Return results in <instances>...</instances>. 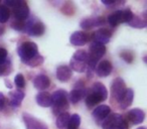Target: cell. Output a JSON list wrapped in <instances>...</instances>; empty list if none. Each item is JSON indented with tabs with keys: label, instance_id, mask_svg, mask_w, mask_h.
Listing matches in <instances>:
<instances>
[{
	"label": "cell",
	"instance_id": "2e32d148",
	"mask_svg": "<svg viewBox=\"0 0 147 129\" xmlns=\"http://www.w3.org/2000/svg\"><path fill=\"white\" fill-rule=\"evenodd\" d=\"M51 85V80L45 75H38L33 79V86L37 90H45Z\"/></svg>",
	"mask_w": 147,
	"mask_h": 129
},
{
	"label": "cell",
	"instance_id": "603a6c76",
	"mask_svg": "<svg viewBox=\"0 0 147 129\" xmlns=\"http://www.w3.org/2000/svg\"><path fill=\"white\" fill-rule=\"evenodd\" d=\"M69 66H71V68H69L71 70H74L75 72H78V73H83L87 69V63L71 59V63H69Z\"/></svg>",
	"mask_w": 147,
	"mask_h": 129
},
{
	"label": "cell",
	"instance_id": "ffe728a7",
	"mask_svg": "<svg viewBox=\"0 0 147 129\" xmlns=\"http://www.w3.org/2000/svg\"><path fill=\"white\" fill-rule=\"evenodd\" d=\"M36 103L41 107L51 106V96L47 92H40L36 95Z\"/></svg>",
	"mask_w": 147,
	"mask_h": 129
},
{
	"label": "cell",
	"instance_id": "5bb4252c",
	"mask_svg": "<svg viewBox=\"0 0 147 129\" xmlns=\"http://www.w3.org/2000/svg\"><path fill=\"white\" fill-rule=\"evenodd\" d=\"M110 113L111 109L108 105H100L93 111V116L99 122V121H104L110 115Z\"/></svg>",
	"mask_w": 147,
	"mask_h": 129
},
{
	"label": "cell",
	"instance_id": "60d3db41",
	"mask_svg": "<svg viewBox=\"0 0 147 129\" xmlns=\"http://www.w3.org/2000/svg\"><path fill=\"white\" fill-rule=\"evenodd\" d=\"M137 129H145V127H139V128H137Z\"/></svg>",
	"mask_w": 147,
	"mask_h": 129
},
{
	"label": "cell",
	"instance_id": "277c9868",
	"mask_svg": "<svg viewBox=\"0 0 147 129\" xmlns=\"http://www.w3.org/2000/svg\"><path fill=\"white\" fill-rule=\"evenodd\" d=\"M103 129H128V122L119 114L109 115L102 124Z\"/></svg>",
	"mask_w": 147,
	"mask_h": 129
},
{
	"label": "cell",
	"instance_id": "44dd1931",
	"mask_svg": "<svg viewBox=\"0 0 147 129\" xmlns=\"http://www.w3.org/2000/svg\"><path fill=\"white\" fill-rule=\"evenodd\" d=\"M133 99H134V92H133L132 89H127L126 93L124 94L123 98L120 100L119 104H120L121 109H126L127 107H129L133 102Z\"/></svg>",
	"mask_w": 147,
	"mask_h": 129
},
{
	"label": "cell",
	"instance_id": "ab89813d",
	"mask_svg": "<svg viewBox=\"0 0 147 129\" xmlns=\"http://www.w3.org/2000/svg\"><path fill=\"white\" fill-rule=\"evenodd\" d=\"M3 31H4V28H3V27H0V35L2 34Z\"/></svg>",
	"mask_w": 147,
	"mask_h": 129
},
{
	"label": "cell",
	"instance_id": "7c38bea8",
	"mask_svg": "<svg viewBox=\"0 0 147 129\" xmlns=\"http://www.w3.org/2000/svg\"><path fill=\"white\" fill-rule=\"evenodd\" d=\"M106 19L102 16L98 17H91V18H86L82 20L81 22V27L84 29H92L93 27L100 26V25L105 24Z\"/></svg>",
	"mask_w": 147,
	"mask_h": 129
},
{
	"label": "cell",
	"instance_id": "ac0fdd59",
	"mask_svg": "<svg viewBox=\"0 0 147 129\" xmlns=\"http://www.w3.org/2000/svg\"><path fill=\"white\" fill-rule=\"evenodd\" d=\"M71 77V70L67 66H59L57 69V78L61 82H67Z\"/></svg>",
	"mask_w": 147,
	"mask_h": 129
},
{
	"label": "cell",
	"instance_id": "74e56055",
	"mask_svg": "<svg viewBox=\"0 0 147 129\" xmlns=\"http://www.w3.org/2000/svg\"><path fill=\"white\" fill-rule=\"evenodd\" d=\"M103 4L107 5V6H112V5H115L116 4V1H114V0H112V1H106V0H103L102 1Z\"/></svg>",
	"mask_w": 147,
	"mask_h": 129
},
{
	"label": "cell",
	"instance_id": "5b68a950",
	"mask_svg": "<svg viewBox=\"0 0 147 129\" xmlns=\"http://www.w3.org/2000/svg\"><path fill=\"white\" fill-rule=\"evenodd\" d=\"M17 53L18 55L20 57L21 61L23 63H26L29 59H31L33 57L38 53V49H37V45L32 41H27V43H23L20 47L17 49Z\"/></svg>",
	"mask_w": 147,
	"mask_h": 129
},
{
	"label": "cell",
	"instance_id": "4dcf8cb0",
	"mask_svg": "<svg viewBox=\"0 0 147 129\" xmlns=\"http://www.w3.org/2000/svg\"><path fill=\"white\" fill-rule=\"evenodd\" d=\"M10 71V63L9 61H5L4 63H0V76L9 74Z\"/></svg>",
	"mask_w": 147,
	"mask_h": 129
},
{
	"label": "cell",
	"instance_id": "7402d4cb",
	"mask_svg": "<svg viewBox=\"0 0 147 129\" xmlns=\"http://www.w3.org/2000/svg\"><path fill=\"white\" fill-rule=\"evenodd\" d=\"M108 22L112 26H117L119 23L123 22V11L118 10V11H115L114 13H112L108 17Z\"/></svg>",
	"mask_w": 147,
	"mask_h": 129
},
{
	"label": "cell",
	"instance_id": "cb8c5ba5",
	"mask_svg": "<svg viewBox=\"0 0 147 129\" xmlns=\"http://www.w3.org/2000/svg\"><path fill=\"white\" fill-rule=\"evenodd\" d=\"M69 119V114L67 112L61 113V115H59L57 118V127L59 129H63L67 127V122Z\"/></svg>",
	"mask_w": 147,
	"mask_h": 129
},
{
	"label": "cell",
	"instance_id": "484cf974",
	"mask_svg": "<svg viewBox=\"0 0 147 129\" xmlns=\"http://www.w3.org/2000/svg\"><path fill=\"white\" fill-rule=\"evenodd\" d=\"M129 25L132 27H135V28H144V27L146 26V21L141 19L140 17L134 15L132 20L129 22Z\"/></svg>",
	"mask_w": 147,
	"mask_h": 129
},
{
	"label": "cell",
	"instance_id": "7a4b0ae2",
	"mask_svg": "<svg viewBox=\"0 0 147 129\" xmlns=\"http://www.w3.org/2000/svg\"><path fill=\"white\" fill-rule=\"evenodd\" d=\"M51 106L53 112L55 115L59 116L61 113L67 112L69 108L67 103V93L65 90H57L51 95Z\"/></svg>",
	"mask_w": 147,
	"mask_h": 129
},
{
	"label": "cell",
	"instance_id": "e575fe53",
	"mask_svg": "<svg viewBox=\"0 0 147 129\" xmlns=\"http://www.w3.org/2000/svg\"><path fill=\"white\" fill-rule=\"evenodd\" d=\"M7 51L3 47H0V63H4L6 61Z\"/></svg>",
	"mask_w": 147,
	"mask_h": 129
},
{
	"label": "cell",
	"instance_id": "3957f363",
	"mask_svg": "<svg viewBox=\"0 0 147 129\" xmlns=\"http://www.w3.org/2000/svg\"><path fill=\"white\" fill-rule=\"evenodd\" d=\"M106 53V47L105 45H101L96 41H93L89 47V53H88V63L87 68L89 70V73H91L96 66L98 65V61Z\"/></svg>",
	"mask_w": 147,
	"mask_h": 129
},
{
	"label": "cell",
	"instance_id": "8d00e7d4",
	"mask_svg": "<svg viewBox=\"0 0 147 129\" xmlns=\"http://www.w3.org/2000/svg\"><path fill=\"white\" fill-rule=\"evenodd\" d=\"M4 104H5V98L3 96V94L0 92V110H2L3 107H4Z\"/></svg>",
	"mask_w": 147,
	"mask_h": 129
},
{
	"label": "cell",
	"instance_id": "836d02e7",
	"mask_svg": "<svg viewBox=\"0 0 147 129\" xmlns=\"http://www.w3.org/2000/svg\"><path fill=\"white\" fill-rule=\"evenodd\" d=\"M121 57H122L125 61H127L128 63H132V61H133V55L130 51H123V53H121Z\"/></svg>",
	"mask_w": 147,
	"mask_h": 129
},
{
	"label": "cell",
	"instance_id": "8992f818",
	"mask_svg": "<svg viewBox=\"0 0 147 129\" xmlns=\"http://www.w3.org/2000/svg\"><path fill=\"white\" fill-rule=\"evenodd\" d=\"M23 31L27 32L31 36H40L45 32V25L40 21H34L33 19H29L25 22Z\"/></svg>",
	"mask_w": 147,
	"mask_h": 129
},
{
	"label": "cell",
	"instance_id": "d590c367",
	"mask_svg": "<svg viewBox=\"0 0 147 129\" xmlns=\"http://www.w3.org/2000/svg\"><path fill=\"white\" fill-rule=\"evenodd\" d=\"M19 1H20V0H6L3 5H5L6 7L10 6L11 8H14V7L19 3Z\"/></svg>",
	"mask_w": 147,
	"mask_h": 129
},
{
	"label": "cell",
	"instance_id": "52a82bcc",
	"mask_svg": "<svg viewBox=\"0 0 147 129\" xmlns=\"http://www.w3.org/2000/svg\"><path fill=\"white\" fill-rule=\"evenodd\" d=\"M126 85H125V82L122 78H116L113 81L112 86H111V93H112V97L115 100L120 102V100L126 93Z\"/></svg>",
	"mask_w": 147,
	"mask_h": 129
},
{
	"label": "cell",
	"instance_id": "e0dca14e",
	"mask_svg": "<svg viewBox=\"0 0 147 129\" xmlns=\"http://www.w3.org/2000/svg\"><path fill=\"white\" fill-rule=\"evenodd\" d=\"M86 95H87V91L86 89H84V87H76V89H74L69 93V98L73 104H76V103L80 102L84 97H86Z\"/></svg>",
	"mask_w": 147,
	"mask_h": 129
},
{
	"label": "cell",
	"instance_id": "f35d334b",
	"mask_svg": "<svg viewBox=\"0 0 147 129\" xmlns=\"http://www.w3.org/2000/svg\"><path fill=\"white\" fill-rule=\"evenodd\" d=\"M5 83H6V86L8 87L9 89H11V84H9V83H8V81L6 80V81H5Z\"/></svg>",
	"mask_w": 147,
	"mask_h": 129
},
{
	"label": "cell",
	"instance_id": "d6a6232c",
	"mask_svg": "<svg viewBox=\"0 0 147 129\" xmlns=\"http://www.w3.org/2000/svg\"><path fill=\"white\" fill-rule=\"evenodd\" d=\"M24 25H25L24 21L16 20L12 23V27L15 29V30H18V31H23V29H24Z\"/></svg>",
	"mask_w": 147,
	"mask_h": 129
},
{
	"label": "cell",
	"instance_id": "f546056e",
	"mask_svg": "<svg viewBox=\"0 0 147 129\" xmlns=\"http://www.w3.org/2000/svg\"><path fill=\"white\" fill-rule=\"evenodd\" d=\"M14 83H15V86L19 89H23L25 87V80H24V77L23 75L21 74H17L15 76L14 79Z\"/></svg>",
	"mask_w": 147,
	"mask_h": 129
},
{
	"label": "cell",
	"instance_id": "f1b7e54d",
	"mask_svg": "<svg viewBox=\"0 0 147 129\" xmlns=\"http://www.w3.org/2000/svg\"><path fill=\"white\" fill-rule=\"evenodd\" d=\"M74 59H77V61H84V63H88V53L83 49H80V51H77L76 53H74L73 55Z\"/></svg>",
	"mask_w": 147,
	"mask_h": 129
},
{
	"label": "cell",
	"instance_id": "ba28073f",
	"mask_svg": "<svg viewBox=\"0 0 147 129\" xmlns=\"http://www.w3.org/2000/svg\"><path fill=\"white\" fill-rule=\"evenodd\" d=\"M23 121L26 129H47V125L36 117L31 116L28 113H23Z\"/></svg>",
	"mask_w": 147,
	"mask_h": 129
},
{
	"label": "cell",
	"instance_id": "d4e9b609",
	"mask_svg": "<svg viewBox=\"0 0 147 129\" xmlns=\"http://www.w3.org/2000/svg\"><path fill=\"white\" fill-rule=\"evenodd\" d=\"M81 123V117L78 114H74L69 116V122H67V129H78Z\"/></svg>",
	"mask_w": 147,
	"mask_h": 129
},
{
	"label": "cell",
	"instance_id": "30bf717a",
	"mask_svg": "<svg viewBox=\"0 0 147 129\" xmlns=\"http://www.w3.org/2000/svg\"><path fill=\"white\" fill-rule=\"evenodd\" d=\"M89 39H90V35L86 32H83V31H76L69 37L71 43L73 45H76V47H82V45H86L89 41Z\"/></svg>",
	"mask_w": 147,
	"mask_h": 129
},
{
	"label": "cell",
	"instance_id": "1f68e13d",
	"mask_svg": "<svg viewBox=\"0 0 147 129\" xmlns=\"http://www.w3.org/2000/svg\"><path fill=\"white\" fill-rule=\"evenodd\" d=\"M133 16H134V14H133V12L131 10H129V9L123 10V22L129 23L132 20Z\"/></svg>",
	"mask_w": 147,
	"mask_h": 129
},
{
	"label": "cell",
	"instance_id": "8fae6325",
	"mask_svg": "<svg viewBox=\"0 0 147 129\" xmlns=\"http://www.w3.org/2000/svg\"><path fill=\"white\" fill-rule=\"evenodd\" d=\"M111 36H112V32L107 28H101L99 30H97L96 32H94V34H93L94 41L101 43L103 45L110 41Z\"/></svg>",
	"mask_w": 147,
	"mask_h": 129
},
{
	"label": "cell",
	"instance_id": "83f0119b",
	"mask_svg": "<svg viewBox=\"0 0 147 129\" xmlns=\"http://www.w3.org/2000/svg\"><path fill=\"white\" fill-rule=\"evenodd\" d=\"M43 63V57H41L39 53H37L35 57H33L31 59H29L28 61H26V65L29 67H31V68H34V67H38L40 66L41 63Z\"/></svg>",
	"mask_w": 147,
	"mask_h": 129
},
{
	"label": "cell",
	"instance_id": "4316f807",
	"mask_svg": "<svg viewBox=\"0 0 147 129\" xmlns=\"http://www.w3.org/2000/svg\"><path fill=\"white\" fill-rule=\"evenodd\" d=\"M10 12H9L8 7L5 5H0V23H5L9 19Z\"/></svg>",
	"mask_w": 147,
	"mask_h": 129
},
{
	"label": "cell",
	"instance_id": "4fadbf2b",
	"mask_svg": "<svg viewBox=\"0 0 147 129\" xmlns=\"http://www.w3.org/2000/svg\"><path fill=\"white\" fill-rule=\"evenodd\" d=\"M144 119H145V113L141 109L134 108L128 112V120L132 124L134 125L140 124V123H142L144 121Z\"/></svg>",
	"mask_w": 147,
	"mask_h": 129
},
{
	"label": "cell",
	"instance_id": "d6986e66",
	"mask_svg": "<svg viewBox=\"0 0 147 129\" xmlns=\"http://www.w3.org/2000/svg\"><path fill=\"white\" fill-rule=\"evenodd\" d=\"M24 98V93L22 91H11L9 93V102L12 107H19Z\"/></svg>",
	"mask_w": 147,
	"mask_h": 129
},
{
	"label": "cell",
	"instance_id": "9c48e42d",
	"mask_svg": "<svg viewBox=\"0 0 147 129\" xmlns=\"http://www.w3.org/2000/svg\"><path fill=\"white\" fill-rule=\"evenodd\" d=\"M13 14H14L16 20L19 21L25 20L29 15V8L27 6L26 2L20 0L18 4L13 8Z\"/></svg>",
	"mask_w": 147,
	"mask_h": 129
},
{
	"label": "cell",
	"instance_id": "9a60e30c",
	"mask_svg": "<svg viewBox=\"0 0 147 129\" xmlns=\"http://www.w3.org/2000/svg\"><path fill=\"white\" fill-rule=\"evenodd\" d=\"M112 63H110L109 61H102L98 63L96 66V73L99 77H107L111 74L112 72Z\"/></svg>",
	"mask_w": 147,
	"mask_h": 129
},
{
	"label": "cell",
	"instance_id": "6da1fadb",
	"mask_svg": "<svg viewBox=\"0 0 147 129\" xmlns=\"http://www.w3.org/2000/svg\"><path fill=\"white\" fill-rule=\"evenodd\" d=\"M108 92L102 83H95L90 89V92L86 95V104L88 107H93L99 103L107 100Z\"/></svg>",
	"mask_w": 147,
	"mask_h": 129
}]
</instances>
